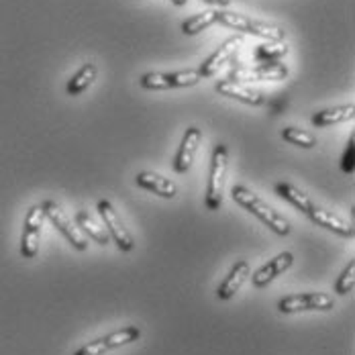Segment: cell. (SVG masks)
I'll list each match as a JSON object with an SVG mask.
<instances>
[{
	"mask_svg": "<svg viewBox=\"0 0 355 355\" xmlns=\"http://www.w3.org/2000/svg\"><path fill=\"white\" fill-rule=\"evenodd\" d=\"M354 288H355V261H352V263L343 270V274L339 276V280H337V284H335V292H337V294H341V296H345V294L354 292Z\"/></svg>",
	"mask_w": 355,
	"mask_h": 355,
	"instance_id": "obj_24",
	"label": "cell"
},
{
	"mask_svg": "<svg viewBox=\"0 0 355 355\" xmlns=\"http://www.w3.org/2000/svg\"><path fill=\"white\" fill-rule=\"evenodd\" d=\"M231 196H233V200H235L239 207H243L245 211H249L251 214H255V216H257L263 225H268L276 235L286 237V235L290 233V229H292V227H290V220L284 218L278 211H274L270 205H266L257 194H253V192L249 190L248 186H241V184L233 186Z\"/></svg>",
	"mask_w": 355,
	"mask_h": 355,
	"instance_id": "obj_1",
	"label": "cell"
},
{
	"mask_svg": "<svg viewBox=\"0 0 355 355\" xmlns=\"http://www.w3.org/2000/svg\"><path fill=\"white\" fill-rule=\"evenodd\" d=\"M227 162H229V149L225 143H216L211 157V174L207 184V196L205 207L207 211H218L223 205V186H225V174H227Z\"/></svg>",
	"mask_w": 355,
	"mask_h": 355,
	"instance_id": "obj_2",
	"label": "cell"
},
{
	"mask_svg": "<svg viewBox=\"0 0 355 355\" xmlns=\"http://www.w3.org/2000/svg\"><path fill=\"white\" fill-rule=\"evenodd\" d=\"M214 23H218V10L209 8V10H202V12H198V15L186 19V21L182 23V33H184V35H196V33L209 29Z\"/></svg>",
	"mask_w": 355,
	"mask_h": 355,
	"instance_id": "obj_19",
	"label": "cell"
},
{
	"mask_svg": "<svg viewBox=\"0 0 355 355\" xmlns=\"http://www.w3.org/2000/svg\"><path fill=\"white\" fill-rule=\"evenodd\" d=\"M202 139V131L198 127H188L182 143L178 147L176 157H174V170L178 174H186L190 168H192V162H194V155L198 151V145Z\"/></svg>",
	"mask_w": 355,
	"mask_h": 355,
	"instance_id": "obj_9",
	"label": "cell"
},
{
	"mask_svg": "<svg viewBox=\"0 0 355 355\" xmlns=\"http://www.w3.org/2000/svg\"><path fill=\"white\" fill-rule=\"evenodd\" d=\"M96 73H98V70H96L94 64H84L80 70L71 76L70 82H68V88H66L68 94H70V96H80V94L94 82Z\"/></svg>",
	"mask_w": 355,
	"mask_h": 355,
	"instance_id": "obj_20",
	"label": "cell"
},
{
	"mask_svg": "<svg viewBox=\"0 0 355 355\" xmlns=\"http://www.w3.org/2000/svg\"><path fill=\"white\" fill-rule=\"evenodd\" d=\"M214 90L227 98H235V101H241L245 105H251V107H261L266 103V96L259 92V90H253V88H248L245 84L241 82H235V80H218L214 84Z\"/></svg>",
	"mask_w": 355,
	"mask_h": 355,
	"instance_id": "obj_10",
	"label": "cell"
},
{
	"mask_svg": "<svg viewBox=\"0 0 355 355\" xmlns=\"http://www.w3.org/2000/svg\"><path fill=\"white\" fill-rule=\"evenodd\" d=\"M107 352L108 349L107 345H105V341H103V339H96V341H92V343H88V345L80 347L73 355H105Z\"/></svg>",
	"mask_w": 355,
	"mask_h": 355,
	"instance_id": "obj_25",
	"label": "cell"
},
{
	"mask_svg": "<svg viewBox=\"0 0 355 355\" xmlns=\"http://www.w3.org/2000/svg\"><path fill=\"white\" fill-rule=\"evenodd\" d=\"M214 2H218V4H220V6H227V4H229V2H231V0H214Z\"/></svg>",
	"mask_w": 355,
	"mask_h": 355,
	"instance_id": "obj_27",
	"label": "cell"
},
{
	"mask_svg": "<svg viewBox=\"0 0 355 355\" xmlns=\"http://www.w3.org/2000/svg\"><path fill=\"white\" fill-rule=\"evenodd\" d=\"M292 261H294V255H292L290 251H284V253L276 255L274 259H270L266 266H261V268L253 274L251 284L255 286V288H263V286H268L272 280H276L280 274H284L286 270L292 266Z\"/></svg>",
	"mask_w": 355,
	"mask_h": 355,
	"instance_id": "obj_13",
	"label": "cell"
},
{
	"mask_svg": "<svg viewBox=\"0 0 355 355\" xmlns=\"http://www.w3.org/2000/svg\"><path fill=\"white\" fill-rule=\"evenodd\" d=\"M202 78L198 70H182L174 73H162V71H149L143 73L139 84L147 90H170V88H186L198 84Z\"/></svg>",
	"mask_w": 355,
	"mask_h": 355,
	"instance_id": "obj_4",
	"label": "cell"
},
{
	"mask_svg": "<svg viewBox=\"0 0 355 355\" xmlns=\"http://www.w3.org/2000/svg\"><path fill=\"white\" fill-rule=\"evenodd\" d=\"M43 220H45V213H43L41 205H35L27 211L23 235H21V255L25 259H33L39 251V237H41Z\"/></svg>",
	"mask_w": 355,
	"mask_h": 355,
	"instance_id": "obj_7",
	"label": "cell"
},
{
	"mask_svg": "<svg viewBox=\"0 0 355 355\" xmlns=\"http://www.w3.org/2000/svg\"><path fill=\"white\" fill-rule=\"evenodd\" d=\"M98 213L105 220V227H107L108 237L114 239L116 248L121 251H133L135 248V241H133V235L127 231V227L123 225L121 216L116 214V211L112 209V205L108 200H101L98 202Z\"/></svg>",
	"mask_w": 355,
	"mask_h": 355,
	"instance_id": "obj_8",
	"label": "cell"
},
{
	"mask_svg": "<svg viewBox=\"0 0 355 355\" xmlns=\"http://www.w3.org/2000/svg\"><path fill=\"white\" fill-rule=\"evenodd\" d=\"M172 2H174V4H176V6H184V4H186V2H188V0H172Z\"/></svg>",
	"mask_w": 355,
	"mask_h": 355,
	"instance_id": "obj_26",
	"label": "cell"
},
{
	"mask_svg": "<svg viewBox=\"0 0 355 355\" xmlns=\"http://www.w3.org/2000/svg\"><path fill=\"white\" fill-rule=\"evenodd\" d=\"M355 116V105H343V107H333L327 108V110H320L313 114V125L315 127H331V125H339V123H345V121H352Z\"/></svg>",
	"mask_w": 355,
	"mask_h": 355,
	"instance_id": "obj_16",
	"label": "cell"
},
{
	"mask_svg": "<svg viewBox=\"0 0 355 355\" xmlns=\"http://www.w3.org/2000/svg\"><path fill=\"white\" fill-rule=\"evenodd\" d=\"M76 223H78V227H82V229L88 233V237H92L96 243H101V245H108L110 237H108L107 229H105V227H101V225L92 218V214L88 213V211H80V213L76 214Z\"/></svg>",
	"mask_w": 355,
	"mask_h": 355,
	"instance_id": "obj_21",
	"label": "cell"
},
{
	"mask_svg": "<svg viewBox=\"0 0 355 355\" xmlns=\"http://www.w3.org/2000/svg\"><path fill=\"white\" fill-rule=\"evenodd\" d=\"M135 184L139 188H145V190L162 196V198H174L178 194L176 184L172 180H168V178L155 174V172H141V174H137L135 176Z\"/></svg>",
	"mask_w": 355,
	"mask_h": 355,
	"instance_id": "obj_14",
	"label": "cell"
},
{
	"mask_svg": "<svg viewBox=\"0 0 355 355\" xmlns=\"http://www.w3.org/2000/svg\"><path fill=\"white\" fill-rule=\"evenodd\" d=\"M241 43H243V37L241 35H235V37H229L216 51H214L213 55L200 66V78H213L214 73L218 71V68L223 66V64H227L235 53H237V49L241 47Z\"/></svg>",
	"mask_w": 355,
	"mask_h": 355,
	"instance_id": "obj_12",
	"label": "cell"
},
{
	"mask_svg": "<svg viewBox=\"0 0 355 355\" xmlns=\"http://www.w3.org/2000/svg\"><path fill=\"white\" fill-rule=\"evenodd\" d=\"M288 68L282 64H261L257 68H237L229 80L235 82H263V80H284Z\"/></svg>",
	"mask_w": 355,
	"mask_h": 355,
	"instance_id": "obj_11",
	"label": "cell"
},
{
	"mask_svg": "<svg viewBox=\"0 0 355 355\" xmlns=\"http://www.w3.org/2000/svg\"><path fill=\"white\" fill-rule=\"evenodd\" d=\"M139 337H141V331L137 327H125L121 331H114V333H110L107 337H103V341H105L107 349L110 352V349H116L121 345H129V343L137 341Z\"/></svg>",
	"mask_w": 355,
	"mask_h": 355,
	"instance_id": "obj_22",
	"label": "cell"
},
{
	"mask_svg": "<svg viewBox=\"0 0 355 355\" xmlns=\"http://www.w3.org/2000/svg\"><path fill=\"white\" fill-rule=\"evenodd\" d=\"M335 306L333 296L319 294V292H309V294H294L286 296L278 302V311L290 315V313H300V311H331Z\"/></svg>",
	"mask_w": 355,
	"mask_h": 355,
	"instance_id": "obj_5",
	"label": "cell"
},
{
	"mask_svg": "<svg viewBox=\"0 0 355 355\" xmlns=\"http://www.w3.org/2000/svg\"><path fill=\"white\" fill-rule=\"evenodd\" d=\"M276 192L288 200L290 205H294L298 211H302L304 214H311L317 207L313 205V200L304 194V192H300L296 186H292V184H288V182H278L276 184Z\"/></svg>",
	"mask_w": 355,
	"mask_h": 355,
	"instance_id": "obj_18",
	"label": "cell"
},
{
	"mask_svg": "<svg viewBox=\"0 0 355 355\" xmlns=\"http://www.w3.org/2000/svg\"><path fill=\"white\" fill-rule=\"evenodd\" d=\"M207 2H214V0H207Z\"/></svg>",
	"mask_w": 355,
	"mask_h": 355,
	"instance_id": "obj_28",
	"label": "cell"
},
{
	"mask_svg": "<svg viewBox=\"0 0 355 355\" xmlns=\"http://www.w3.org/2000/svg\"><path fill=\"white\" fill-rule=\"evenodd\" d=\"M309 216H311L313 223H317L319 227H324L327 231H333V233H337V235H341V237H347V239L354 237V227L347 225V223H345L343 218H339L337 214L315 209Z\"/></svg>",
	"mask_w": 355,
	"mask_h": 355,
	"instance_id": "obj_17",
	"label": "cell"
},
{
	"mask_svg": "<svg viewBox=\"0 0 355 355\" xmlns=\"http://www.w3.org/2000/svg\"><path fill=\"white\" fill-rule=\"evenodd\" d=\"M43 213H45V218H49L51 220V225L68 239L71 243V248H76L78 251H86L88 249V241H86V237L76 229V227H71L70 218L66 216V213L62 211V207L58 205V202H53V200H45L43 205Z\"/></svg>",
	"mask_w": 355,
	"mask_h": 355,
	"instance_id": "obj_6",
	"label": "cell"
},
{
	"mask_svg": "<svg viewBox=\"0 0 355 355\" xmlns=\"http://www.w3.org/2000/svg\"><path fill=\"white\" fill-rule=\"evenodd\" d=\"M218 23L235 29V31H241V33H249V35L263 37L268 41H282L286 37L284 29L276 27V25H268V23H259V21H251L243 15H237V12H227V10H220L218 12Z\"/></svg>",
	"mask_w": 355,
	"mask_h": 355,
	"instance_id": "obj_3",
	"label": "cell"
},
{
	"mask_svg": "<svg viewBox=\"0 0 355 355\" xmlns=\"http://www.w3.org/2000/svg\"><path fill=\"white\" fill-rule=\"evenodd\" d=\"M248 278L249 263L248 261H237V263L231 268V272H229V276L225 278V282L218 286V290H216L218 300H231V298L235 296V292L241 290V286L245 284Z\"/></svg>",
	"mask_w": 355,
	"mask_h": 355,
	"instance_id": "obj_15",
	"label": "cell"
},
{
	"mask_svg": "<svg viewBox=\"0 0 355 355\" xmlns=\"http://www.w3.org/2000/svg\"><path fill=\"white\" fill-rule=\"evenodd\" d=\"M282 139L288 141L290 145H296V147H302V149H313L317 147V137L298 129V127H286L282 129Z\"/></svg>",
	"mask_w": 355,
	"mask_h": 355,
	"instance_id": "obj_23",
	"label": "cell"
}]
</instances>
